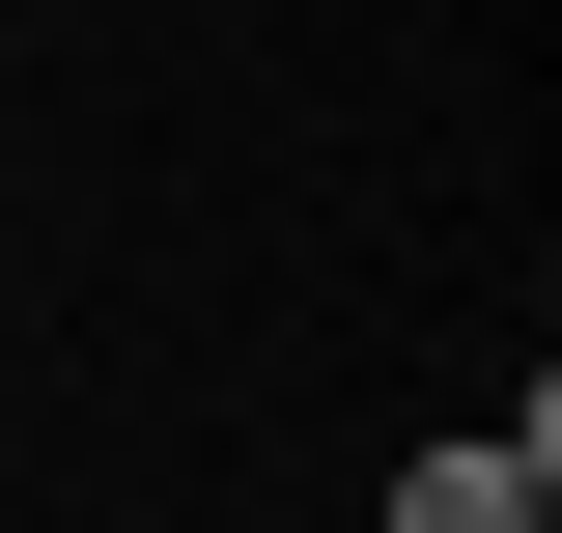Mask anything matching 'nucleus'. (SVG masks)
I'll return each mask as SVG.
<instances>
[{
  "label": "nucleus",
  "instance_id": "nucleus-1",
  "mask_svg": "<svg viewBox=\"0 0 562 533\" xmlns=\"http://www.w3.org/2000/svg\"><path fill=\"white\" fill-rule=\"evenodd\" d=\"M394 533H562V421L506 394V421H422L394 450Z\"/></svg>",
  "mask_w": 562,
  "mask_h": 533
}]
</instances>
